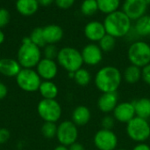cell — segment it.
<instances>
[{
    "label": "cell",
    "instance_id": "6da1fadb",
    "mask_svg": "<svg viewBox=\"0 0 150 150\" xmlns=\"http://www.w3.org/2000/svg\"><path fill=\"white\" fill-rule=\"evenodd\" d=\"M95 86L103 93H115L122 82V73L113 65L100 68L95 75Z\"/></svg>",
    "mask_w": 150,
    "mask_h": 150
},
{
    "label": "cell",
    "instance_id": "7a4b0ae2",
    "mask_svg": "<svg viewBox=\"0 0 150 150\" xmlns=\"http://www.w3.org/2000/svg\"><path fill=\"white\" fill-rule=\"evenodd\" d=\"M103 23L106 34L116 39L125 37L133 27L132 20L124 11L120 10L107 14Z\"/></svg>",
    "mask_w": 150,
    "mask_h": 150
},
{
    "label": "cell",
    "instance_id": "3957f363",
    "mask_svg": "<svg viewBox=\"0 0 150 150\" xmlns=\"http://www.w3.org/2000/svg\"><path fill=\"white\" fill-rule=\"evenodd\" d=\"M17 60L22 68L33 69L41 60L40 48L33 44L30 37H24L18 50Z\"/></svg>",
    "mask_w": 150,
    "mask_h": 150
},
{
    "label": "cell",
    "instance_id": "277c9868",
    "mask_svg": "<svg viewBox=\"0 0 150 150\" xmlns=\"http://www.w3.org/2000/svg\"><path fill=\"white\" fill-rule=\"evenodd\" d=\"M57 64L68 72H76L83 65L81 51L73 47H63L59 50Z\"/></svg>",
    "mask_w": 150,
    "mask_h": 150
},
{
    "label": "cell",
    "instance_id": "5b68a950",
    "mask_svg": "<svg viewBox=\"0 0 150 150\" xmlns=\"http://www.w3.org/2000/svg\"><path fill=\"white\" fill-rule=\"evenodd\" d=\"M127 57L131 65L143 68L150 64V45L139 40L132 42L127 50Z\"/></svg>",
    "mask_w": 150,
    "mask_h": 150
},
{
    "label": "cell",
    "instance_id": "8992f818",
    "mask_svg": "<svg viewBox=\"0 0 150 150\" xmlns=\"http://www.w3.org/2000/svg\"><path fill=\"white\" fill-rule=\"evenodd\" d=\"M127 134L134 141L145 142L150 137V125L148 119L134 117L127 124Z\"/></svg>",
    "mask_w": 150,
    "mask_h": 150
},
{
    "label": "cell",
    "instance_id": "52a82bcc",
    "mask_svg": "<svg viewBox=\"0 0 150 150\" xmlns=\"http://www.w3.org/2000/svg\"><path fill=\"white\" fill-rule=\"evenodd\" d=\"M37 111L44 122L56 123L62 114V106L55 99L40 100L37 106Z\"/></svg>",
    "mask_w": 150,
    "mask_h": 150
},
{
    "label": "cell",
    "instance_id": "ba28073f",
    "mask_svg": "<svg viewBox=\"0 0 150 150\" xmlns=\"http://www.w3.org/2000/svg\"><path fill=\"white\" fill-rule=\"evenodd\" d=\"M16 82L18 88L23 91L31 93L39 90L42 80L36 70L22 68L16 76Z\"/></svg>",
    "mask_w": 150,
    "mask_h": 150
},
{
    "label": "cell",
    "instance_id": "9c48e42d",
    "mask_svg": "<svg viewBox=\"0 0 150 150\" xmlns=\"http://www.w3.org/2000/svg\"><path fill=\"white\" fill-rule=\"evenodd\" d=\"M56 138L61 145L69 147L77 141L78 128L71 120H64L57 126Z\"/></svg>",
    "mask_w": 150,
    "mask_h": 150
},
{
    "label": "cell",
    "instance_id": "30bf717a",
    "mask_svg": "<svg viewBox=\"0 0 150 150\" xmlns=\"http://www.w3.org/2000/svg\"><path fill=\"white\" fill-rule=\"evenodd\" d=\"M95 147L98 150H116L118 146V137L112 130L101 128L93 138Z\"/></svg>",
    "mask_w": 150,
    "mask_h": 150
},
{
    "label": "cell",
    "instance_id": "8fae6325",
    "mask_svg": "<svg viewBox=\"0 0 150 150\" xmlns=\"http://www.w3.org/2000/svg\"><path fill=\"white\" fill-rule=\"evenodd\" d=\"M148 6L144 0H125L122 5V11H124L132 21H136L146 14Z\"/></svg>",
    "mask_w": 150,
    "mask_h": 150
},
{
    "label": "cell",
    "instance_id": "7c38bea8",
    "mask_svg": "<svg viewBox=\"0 0 150 150\" xmlns=\"http://www.w3.org/2000/svg\"><path fill=\"white\" fill-rule=\"evenodd\" d=\"M83 64L89 66H96L99 65L103 59V51L99 48L98 44L89 43L83 47L81 51Z\"/></svg>",
    "mask_w": 150,
    "mask_h": 150
},
{
    "label": "cell",
    "instance_id": "4fadbf2b",
    "mask_svg": "<svg viewBox=\"0 0 150 150\" xmlns=\"http://www.w3.org/2000/svg\"><path fill=\"white\" fill-rule=\"evenodd\" d=\"M36 72L43 80H53L58 73V64L55 60L41 58L36 66Z\"/></svg>",
    "mask_w": 150,
    "mask_h": 150
},
{
    "label": "cell",
    "instance_id": "5bb4252c",
    "mask_svg": "<svg viewBox=\"0 0 150 150\" xmlns=\"http://www.w3.org/2000/svg\"><path fill=\"white\" fill-rule=\"evenodd\" d=\"M112 112L115 120L123 124H127L134 117H136L133 102H123L118 103Z\"/></svg>",
    "mask_w": 150,
    "mask_h": 150
},
{
    "label": "cell",
    "instance_id": "9a60e30c",
    "mask_svg": "<svg viewBox=\"0 0 150 150\" xmlns=\"http://www.w3.org/2000/svg\"><path fill=\"white\" fill-rule=\"evenodd\" d=\"M83 33L85 37L93 43L97 42H98L106 34L104 23L97 20L88 22L84 27Z\"/></svg>",
    "mask_w": 150,
    "mask_h": 150
},
{
    "label": "cell",
    "instance_id": "2e32d148",
    "mask_svg": "<svg viewBox=\"0 0 150 150\" xmlns=\"http://www.w3.org/2000/svg\"><path fill=\"white\" fill-rule=\"evenodd\" d=\"M119 96L115 93H103L98 100V108L104 113H110L118 105Z\"/></svg>",
    "mask_w": 150,
    "mask_h": 150
},
{
    "label": "cell",
    "instance_id": "e0dca14e",
    "mask_svg": "<svg viewBox=\"0 0 150 150\" xmlns=\"http://www.w3.org/2000/svg\"><path fill=\"white\" fill-rule=\"evenodd\" d=\"M22 67L18 60L4 57L0 58V73L5 77H16L21 71Z\"/></svg>",
    "mask_w": 150,
    "mask_h": 150
},
{
    "label": "cell",
    "instance_id": "ac0fdd59",
    "mask_svg": "<svg viewBox=\"0 0 150 150\" xmlns=\"http://www.w3.org/2000/svg\"><path fill=\"white\" fill-rule=\"evenodd\" d=\"M42 29L44 39L47 44H55L59 42L63 37V30L58 25H47Z\"/></svg>",
    "mask_w": 150,
    "mask_h": 150
},
{
    "label": "cell",
    "instance_id": "d6986e66",
    "mask_svg": "<svg viewBox=\"0 0 150 150\" xmlns=\"http://www.w3.org/2000/svg\"><path fill=\"white\" fill-rule=\"evenodd\" d=\"M91 118V111L84 105H79L74 109L71 115V121L76 126H83L87 125Z\"/></svg>",
    "mask_w": 150,
    "mask_h": 150
},
{
    "label": "cell",
    "instance_id": "ffe728a7",
    "mask_svg": "<svg viewBox=\"0 0 150 150\" xmlns=\"http://www.w3.org/2000/svg\"><path fill=\"white\" fill-rule=\"evenodd\" d=\"M39 8L37 0H17L16 9L21 15L31 16L34 14Z\"/></svg>",
    "mask_w": 150,
    "mask_h": 150
},
{
    "label": "cell",
    "instance_id": "44dd1931",
    "mask_svg": "<svg viewBox=\"0 0 150 150\" xmlns=\"http://www.w3.org/2000/svg\"><path fill=\"white\" fill-rule=\"evenodd\" d=\"M38 91L42 99H55L59 93L58 87L52 80H42Z\"/></svg>",
    "mask_w": 150,
    "mask_h": 150
},
{
    "label": "cell",
    "instance_id": "7402d4cb",
    "mask_svg": "<svg viewBox=\"0 0 150 150\" xmlns=\"http://www.w3.org/2000/svg\"><path fill=\"white\" fill-rule=\"evenodd\" d=\"M136 117L149 119L150 118V99L142 97L133 102Z\"/></svg>",
    "mask_w": 150,
    "mask_h": 150
},
{
    "label": "cell",
    "instance_id": "603a6c76",
    "mask_svg": "<svg viewBox=\"0 0 150 150\" xmlns=\"http://www.w3.org/2000/svg\"><path fill=\"white\" fill-rule=\"evenodd\" d=\"M123 79L128 84H135L142 79V68L130 65L123 72Z\"/></svg>",
    "mask_w": 150,
    "mask_h": 150
},
{
    "label": "cell",
    "instance_id": "cb8c5ba5",
    "mask_svg": "<svg viewBox=\"0 0 150 150\" xmlns=\"http://www.w3.org/2000/svg\"><path fill=\"white\" fill-rule=\"evenodd\" d=\"M134 28L140 37L150 35V15L145 14L138 19L135 21Z\"/></svg>",
    "mask_w": 150,
    "mask_h": 150
},
{
    "label": "cell",
    "instance_id": "d4e9b609",
    "mask_svg": "<svg viewBox=\"0 0 150 150\" xmlns=\"http://www.w3.org/2000/svg\"><path fill=\"white\" fill-rule=\"evenodd\" d=\"M98 5V10L103 13L110 14L118 11L120 5V0H96Z\"/></svg>",
    "mask_w": 150,
    "mask_h": 150
},
{
    "label": "cell",
    "instance_id": "484cf974",
    "mask_svg": "<svg viewBox=\"0 0 150 150\" xmlns=\"http://www.w3.org/2000/svg\"><path fill=\"white\" fill-rule=\"evenodd\" d=\"M91 72L85 69V68H80L79 70H77L75 72V76H74V80L76 81V83L80 86V87H86L88 86L91 81Z\"/></svg>",
    "mask_w": 150,
    "mask_h": 150
},
{
    "label": "cell",
    "instance_id": "4316f807",
    "mask_svg": "<svg viewBox=\"0 0 150 150\" xmlns=\"http://www.w3.org/2000/svg\"><path fill=\"white\" fill-rule=\"evenodd\" d=\"M98 11L96 0H83L81 4V12L85 16H92Z\"/></svg>",
    "mask_w": 150,
    "mask_h": 150
},
{
    "label": "cell",
    "instance_id": "83f0119b",
    "mask_svg": "<svg viewBox=\"0 0 150 150\" xmlns=\"http://www.w3.org/2000/svg\"><path fill=\"white\" fill-rule=\"evenodd\" d=\"M98 46L103 52H111L116 46V38L106 34L98 42Z\"/></svg>",
    "mask_w": 150,
    "mask_h": 150
},
{
    "label": "cell",
    "instance_id": "f1b7e54d",
    "mask_svg": "<svg viewBox=\"0 0 150 150\" xmlns=\"http://www.w3.org/2000/svg\"><path fill=\"white\" fill-rule=\"evenodd\" d=\"M29 37L31 39V42L39 48L45 47L47 45L43 35V29L41 27H36L35 29H33Z\"/></svg>",
    "mask_w": 150,
    "mask_h": 150
},
{
    "label": "cell",
    "instance_id": "f546056e",
    "mask_svg": "<svg viewBox=\"0 0 150 150\" xmlns=\"http://www.w3.org/2000/svg\"><path fill=\"white\" fill-rule=\"evenodd\" d=\"M57 126L56 123L53 122H44L41 126V133L47 139H53L56 137L57 133Z\"/></svg>",
    "mask_w": 150,
    "mask_h": 150
},
{
    "label": "cell",
    "instance_id": "4dcf8cb0",
    "mask_svg": "<svg viewBox=\"0 0 150 150\" xmlns=\"http://www.w3.org/2000/svg\"><path fill=\"white\" fill-rule=\"evenodd\" d=\"M58 52H59V50L54 44H47L44 47V50H43L44 57L47 59H52V60H55L57 58Z\"/></svg>",
    "mask_w": 150,
    "mask_h": 150
},
{
    "label": "cell",
    "instance_id": "1f68e13d",
    "mask_svg": "<svg viewBox=\"0 0 150 150\" xmlns=\"http://www.w3.org/2000/svg\"><path fill=\"white\" fill-rule=\"evenodd\" d=\"M115 118L110 115H106L105 116L102 120H101V126L103 129H106V130H112V128L115 126Z\"/></svg>",
    "mask_w": 150,
    "mask_h": 150
},
{
    "label": "cell",
    "instance_id": "d6a6232c",
    "mask_svg": "<svg viewBox=\"0 0 150 150\" xmlns=\"http://www.w3.org/2000/svg\"><path fill=\"white\" fill-rule=\"evenodd\" d=\"M11 16L8 10L4 8H0V29L4 27L10 21Z\"/></svg>",
    "mask_w": 150,
    "mask_h": 150
},
{
    "label": "cell",
    "instance_id": "836d02e7",
    "mask_svg": "<svg viewBox=\"0 0 150 150\" xmlns=\"http://www.w3.org/2000/svg\"><path fill=\"white\" fill-rule=\"evenodd\" d=\"M142 79L146 84L150 86V64L142 68Z\"/></svg>",
    "mask_w": 150,
    "mask_h": 150
},
{
    "label": "cell",
    "instance_id": "e575fe53",
    "mask_svg": "<svg viewBox=\"0 0 150 150\" xmlns=\"http://www.w3.org/2000/svg\"><path fill=\"white\" fill-rule=\"evenodd\" d=\"M76 0H54L56 5L61 9H69L74 4Z\"/></svg>",
    "mask_w": 150,
    "mask_h": 150
},
{
    "label": "cell",
    "instance_id": "d590c367",
    "mask_svg": "<svg viewBox=\"0 0 150 150\" xmlns=\"http://www.w3.org/2000/svg\"><path fill=\"white\" fill-rule=\"evenodd\" d=\"M10 132L6 128H0V145L6 143L10 139Z\"/></svg>",
    "mask_w": 150,
    "mask_h": 150
},
{
    "label": "cell",
    "instance_id": "8d00e7d4",
    "mask_svg": "<svg viewBox=\"0 0 150 150\" xmlns=\"http://www.w3.org/2000/svg\"><path fill=\"white\" fill-rule=\"evenodd\" d=\"M7 94H8V88L6 85L0 81V100H3L4 98H5Z\"/></svg>",
    "mask_w": 150,
    "mask_h": 150
},
{
    "label": "cell",
    "instance_id": "74e56055",
    "mask_svg": "<svg viewBox=\"0 0 150 150\" xmlns=\"http://www.w3.org/2000/svg\"><path fill=\"white\" fill-rule=\"evenodd\" d=\"M133 150H150V146L148 145L147 143L142 142V143H138L136 144Z\"/></svg>",
    "mask_w": 150,
    "mask_h": 150
},
{
    "label": "cell",
    "instance_id": "f35d334b",
    "mask_svg": "<svg viewBox=\"0 0 150 150\" xmlns=\"http://www.w3.org/2000/svg\"><path fill=\"white\" fill-rule=\"evenodd\" d=\"M69 150H86L84 146L79 142H75L74 144L69 147Z\"/></svg>",
    "mask_w": 150,
    "mask_h": 150
},
{
    "label": "cell",
    "instance_id": "ab89813d",
    "mask_svg": "<svg viewBox=\"0 0 150 150\" xmlns=\"http://www.w3.org/2000/svg\"><path fill=\"white\" fill-rule=\"evenodd\" d=\"M39 3V5L41 6H49L50 4H52V3L54 0H37Z\"/></svg>",
    "mask_w": 150,
    "mask_h": 150
},
{
    "label": "cell",
    "instance_id": "60d3db41",
    "mask_svg": "<svg viewBox=\"0 0 150 150\" xmlns=\"http://www.w3.org/2000/svg\"><path fill=\"white\" fill-rule=\"evenodd\" d=\"M54 150H69V147H66V146H63V145H59L57 147H55Z\"/></svg>",
    "mask_w": 150,
    "mask_h": 150
},
{
    "label": "cell",
    "instance_id": "b9f144b4",
    "mask_svg": "<svg viewBox=\"0 0 150 150\" xmlns=\"http://www.w3.org/2000/svg\"><path fill=\"white\" fill-rule=\"evenodd\" d=\"M4 38H5L4 34V33H3V31L0 29V44H2V43L4 42Z\"/></svg>",
    "mask_w": 150,
    "mask_h": 150
},
{
    "label": "cell",
    "instance_id": "7bdbcfd3",
    "mask_svg": "<svg viewBox=\"0 0 150 150\" xmlns=\"http://www.w3.org/2000/svg\"><path fill=\"white\" fill-rule=\"evenodd\" d=\"M68 75L70 79H74V76H75V72H68Z\"/></svg>",
    "mask_w": 150,
    "mask_h": 150
},
{
    "label": "cell",
    "instance_id": "ee69618b",
    "mask_svg": "<svg viewBox=\"0 0 150 150\" xmlns=\"http://www.w3.org/2000/svg\"><path fill=\"white\" fill-rule=\"evenodd\" d=\"M144 2L149 5V4H150V0H144Z\"/></svg>",
    "mask_w": 150,
    "mask_h": 150
},
{
    "label": "cell",
    "instance_id": "f6af8a7d",
    "mask_svg": "<svg viewBox=\"0 0 150 150\" xmlns=\"http://www.w3.org/2000/svg\"><path fill=\"white\" fill-rule=\"evenodd\" d=\"M116 150H127V149H116Z\"/></svg>",
    "mask_w": 150,
    "mask_h": 150
}]
</instances>
